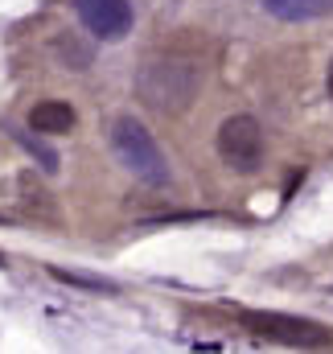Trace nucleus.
Here are the masks:
<instances>
[{
    "mask_svg": "<svg viewBox=\"0 0 333 354\" xmlns=\"http://www.w3.org/2000/svg\"><path fill=\"white\" fill-rule=\"evenodd\" d=\"M218 157L222 165H231L235 174H255L263 161V128L255 115H231L218 128Z\"/></svg>",
    "mask_w": 333,
    "mask_h": 354,
    "instance_id": "4",
    "label": "nucleus"
},
{
    "mask_svg": "<svg viewBox=\"0 0 333 354\" xmlns=\"http://www.w3.org/2000/svg\"><path fill=\"white\" fill-rule=\"evenodd\" d=\"M50 276H54V280H62V284H75V288H91V292H115V284H111V280H103V276L70 272V268H58V264H50Z\"/></svg>",
    "mask_w": 333,
    "mask_h": 354,
    "instance_id": "10",
    "label": "nucleus"
},
{
    "mask_svg": "<svg viewBox=\"0 0 333 354\" xmlns=\"http://www.w3.org/2000/svg\"><path fill=\"white\" fill-rule=\"evenodd\" d=\"M202 71L185 58H153L136 71V99L157 115H181L193 107Z\"/></svg>",
    "mask_w": 333,
    "mask_h": 354,
    "instance_id": "1",
    "label": "nucleus"
},
{
    "mask_svg": "<svg viewBox=\"0 0 333 354\" xmlns=\"http://www.w3.org/2000/svg\"><path fill=\"white\" fill-rule=\"evenodd\" d=\"M12 136H17V140H21V145H25V149L41 161V169H46V174H54V169H58V153H54L50 145H41L37 136H25V132H12Z\"/></svg>",
    "mask_w": 333,
    "mask_h": 354,
    "instance_id": "11",
    "label": "nucleus"
},
{
    "mask_svg": "<svg viewBox=\"0 0 333 354\" xmlns=\"http://www.w3.org/2000/svg\"><path fill=\"white\" fill-rule=\"evenodd\" d=\"M243 330L255 338H272L284 346H305V351H325L333 346V330L309 317H292V313H263V309H247L243 313Z\"/></svg>",
    "mask_w": 333,
    "mask_h": 354,
    "instance_id": "3",
    "label": "nucleus"
},
{
    "mask_svg": "<svg viewBox=\"0 0 333 354\" xmlns=\"http://www.w3.org/2000/svg\"><path fill=\"white\" fill-rule=\"evenodd\" d=\"M75 12L99 41H120L132 33V4L128 0H75Z\"/></svg>",
    "mask_w": 333,
    "mask_h": 354,
    "instance_id": "5",
    "label": "nucleus"
},
{
    "mask_svg": "<svg viewBox=\"0 0 333 354\" xmlns=\"http://www.w3.org/2000/svg\"><path fill=\"white\" fill-rule=\"evenodd\" d=\"M330 95H333V66H330Z\"/></svg>",
    "mask_w": 333,
    "mask_h": 354,
    "instance_id": "12",
    "label": "nucleus"
},
{
    "mask_svg": "<svg viewBox=\"0 0 333 354\" xmlns=\"http://www.w3.org/2000/svg\"><path fill=\"white\" fill-rule=\"evenodd\" d=\"M111 153H115V161L136 181H144L153 189H165L169 181H173V169H169L161 145L153 140V132L136 115H120L111 124Z\"/></svg>",
    "mask_w": 333,
    "mask_h": 354,
    "instance_id": "2",
    "label": "nucleus"
},
{
    "mask_svg": "<svg viewBox=\"0 0 333 354\" xmlns=\"http://www.w3.org/2000/svg\"><path fill=\"white\" fill-rule=\"evenodd\" d=\"M21 206L29 210V214H37V218H58V206H54V198H50V189L37 181V174H21Z\"/></svg>",
    "mask_w": 333,
    "mask_h": 354,
    "instance_id": "8",
    "label": "nucleus"
},
{
    "mask_svg": "<svg viewBox=\"0 0 333 354\" xmlns=\"http://www.w3.org/2000/svg\"><path fill=\"white\" fill-rule=\"evenodd\" d=\"M263 12H272L276 21L301 25V21H321L333 12V0H259Z\"/></svg>",
    "mask_w": 333,
    "mask_h": 354,
    "instance_id": "7",
    "label": "nucleus"
},
{
    "mask_svg": "<svg viewBox=\"0 0 333 354\" xmlns=\"http://www.w3.org/2000/svg\"><path fill=\"white\" fill-rule=\"evenodd\" d=\"M75 124H79V111L62 99H46L29 111V132H37V136H66V132H75Z\"/></svg>",
    "mask_w": 333,
    "mask_h": 354,
    "instance_id": "6",
    "label": "nucleus"
},
{
    "mask_svg": "<svg viewBox=\"0 0 333 354\" xmlns=\"http://www.w3.org/2000/svg\"><path fill=\"white\" fill-rule=\"evenodd\" d=\"M58 58H62L70 71H86V66L95 62V50H91L86 41H79V33H62V37H58Z\"/></svg>",
    "mask_w": 333,
    "mask_h": 354,
    "instance_id": "9",
    "label": "nucleus"
}]
</instances>
